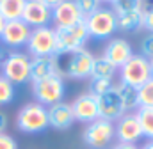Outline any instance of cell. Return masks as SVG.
I'll return each instance as SVG.
<instances>
[{"instance_id":"obj_23","label":"cell","mask_w":153,"mask_h":149,"mask_svg":"<svg viewBox=\"0 0 153 149\" xmlns=\"http://www.w3.org/2000/svg\"><path fill=\"white\" fill-rule=\"evenodd\" d=\"M135 117L141 124L143 137L153 140V107H139Z\"/></svg>"},{"instance_id":"obj_25","label":"cell","mask_w":153,"mask_h":149,"mask_svg":"<svg viewBox=\"0 0 153 149\" xmlns=\"http://www.w3.org/2000/svg\"><path fill=\"white\" fill-rule=\"evenodd\" d=\"M16 96L14 91V83H11L5 76L0 74V107L2 105H9Z\"/></svg>"},{"instance_id":"obj_12","label":"cell","mask_w":153,"mask_h":149,"mask_svg":"<svg viewBox=\"0 0 153 149\" xmlns=\"http://www.w3.org/2000/svg\"><path fill=\"white\" fill-rule=\"evenodd\" d=\"M22 20L32 29L48 27V23L52 21V9L39 0H27Z\"/></svg>"},{"instance_id":"obj_30","label":"cell","mask_w":153,"mask_h":149,"mask_svg":"<svg viewBox=\"0 0 153 149\" xmlns=\"http://www.w3.org/2000/svg\"><path fill=\"white\" fill-rule=\"evenodd\" d=\"M0 149H18V144L11 135L0 133Z\"/></svg>"},{"instance_id":"obj_33","label":"cell","mask_w":153,"mask_h":149,"mask_svg":"<svg viewBox=\"0 0 153 149\" xmlns=\"http://www.w3.org/2000/svg\"><path fill=\"white\" fill-rule=\"evenodd\" d=\"M5 128H7V117L5 114L0 112V133H5Z\"/></svg>"},{"instance_id":"obj_16","label":"cell","mask_w":153,"mask_h":149,"mask_svg":"<svg viewBox=\"0 0 153 149\" xmlns=\"http://www.w3.org/2000/svg\"><path fill=\"white\" fill-rule=\"evenodd\" d=\"M134 52H132V46L126 39L123 37H114L107 43L105 50H103V57L112 62L116 68H121L123 64H126L130 59H132Z\"/></svg>"},{"instance_id":"obj_10","label":"cell","mask_w":153,"mask_h":149,"mask_svg":"<svg viewBox=\"0 0 153 149\" xmlns=\"http://www.w3.org/2000/svg\"><path fill=\"white\" fill-rule=\"evenodd\" d=\"M32 29L23 21V20H13V21H5V27L2 30V43L13 50H18L22 46H27V41L30 37Z\"/></svg>"},{"instance_id":"obj_19","label":"cell","mask_w":153,"mask_h":149,"mask_svg":"<svg viewBox=\"0 0 153 149\" xmlns=\"http://www.w3.org/2000/svg\"><path fill=\"white\" fill-rule=\"evenodd\" d=\"M116 16H117V29L123 32H135L143 27V9L121 13Z\"/></svg>"},{"instance_id":"obj_28","label":"cell","mask_w":153,"mask_h":149,"mask_svg":"<svg viewBox=\"0 0 153 149\" xmlns=\"http://www.w3.org/2000/svg\"><path fill=\"white\" fill-rule=\"evenodd\" d=\"M75 4L84 18H87L89 14H93L96 9H100V0H75Z\"/></svg>"},{"instance_id":"obj_7","label":"cell","mask_w":153,"mask_h":149,"mask_svg":"<svg viewBox=\"0 0 153 149\" xmlns=\"http://www.w3.org/2000/svg\"><path fill=\"white\" fill-rule=\"evenodd\" d=\"M116 137V128L111 121L105 119H96L89 122L82 133L84 142L93 149H105L111 146L112 139Z\"/></svg>"},{"instance_id":"obj_1","label":"cell","mask_w":153,"mask_h":149,"mask_svg":"<svg viewBox=\"0 0 153 149\" xmlns=\"http://www.w3.org/2000/svg\"><path fill=\"white\" fill-rule=\"evenodd\" d=\"M55 73L62 78H89L94 64V55L87 52L85 48H80L76 52H62L55 53Z\"/></svg>"},{"instance_id":"obj_40","label":"cell","mask_w":153,"mask_h":149,"mask_svg":"<svg viewBox=\"0 0 153 149\" xmlns=\"http://www.w3.org/2000/svg\"><path fill=\"white\" fill-rule=\"evenodd\" d=\"M100 2H105V4H112V0H100Z\"/></svg>"},{"instance_id":"obj_14","label":"cell","mask_w":153,"mask_h":149,"mask_svg":"<svg viewBox=\"0 0 153 149\" xmlns=\"http://www.w3.org/2000/svg\"><path fill=\"white\" fill-rule=\"evenodd\" d=\"M114 128L117 140L125 144H135L143 137V130H141V124L135 114H125L121 119H117V124Z\"/></svg>"},{"instance_id":"obj_34","label":"cell","mask_w":153,"mask_h":149,"mask_svg":"<svg viewBox=\"0 0 153 149\" xmlns=\"http://www.w3.org/2000/svg\"><path fill=\"white\" fill-rule=\"evenodd\" d=\"M39 2H43V4H45V5H48V7H50V9H53V7H55V5H57V4H61V2H62V0H39Z\"/></svg>"},{"instance_id":"obj_36","label":"cell","mask_w":153,"mask_h":149,"mask_svg":"<svg viewBox=\"0 0 153 149\" xmlns=\"http://www.w3.org/2000/svg\"><path fill=\"white\" fill-rule=\"evenodd\" d=\"M4 27H5V20H4V16L0 14V36H2V30H4Z\"/></svg>"},{"instance_id":"obj_20","label":"cell","mask_w":153,"mask_h":149,"mask_svg":"<svg viewBox=\"0 0 153 149\" xmlns=\"http://www.w3.org/2000/svg\"><path fill=\"white\" fill-rule=\"evenodd\" d=\"M27 0H0V14L5 21L22 20Z\"/></svg>"},{"instance_id":"obj_24","label":"cell","mask_w":153,"mask_h":149,"mask_svg":"<svg viewBox=\"0 0 153 149\" xmlns=\"http://www.w3.org/2000/svg\"><path fill=\"white\" fill-rule=\"evenodd\" d=\"M111 89H114L112 80H107V78H91V82H89V94H93L94 98H100L102 94L109 92Z\"/></svg>"},{"instance_id":"obj_8","label":"cell","mask_w":153,"mask_h":149,"mask_svg":"<svg viewBox=\"0 0 153 149\" xmlns=\"http://www.w3.org/2000/svg\"><path fill=\"white\" fill-rule=\"evenodd\" d=\"M121 71V83L126 85H134V87H141L144 82H148L152 78V68H150V59H146L144 55H132V59L123 64L119 68Z\"/></svg>"},{"instance_id":"obj_6","label":"cell","mask_w":153,"mask_h":149,"mask_svg":"<svg viewBox=\"0 0 153 149\" xmlns=\"http://www.w3.org/2000/svg\"><path fill=\"white\" fill-rule=\"evenodd\" d=\"M85 27L89 37H96V39H105L111 37L117 30V16L112 9H96L93 14H89L87 18H84Z\"/></svg>"},{"instance_id":"obj_17","label":"cell","mask_w":153,"mask_h":149,"mask_svg":"<svg viewBox=\"0 0 153 149\" xmlns=\"http://www.w3.org/2000/svg\"><path fill=\"white\" fill-rule=\"evenodd\" d=\"M75 122V115L70 103H55L48 107V124L55 130H68Z\"/></svg>"},{"instance_id":"obj_13","label":"cell","mask_w":153,"mask_h":149,"mask_svg":"<svg viewBox=\"0 0 153 149\" xmlns=\"http://www.w3.org/2000/svg\"><path fill=\"white\" fill-rule=\"evenodd\" d=\"M71 110L75 115V121L80 122H93L96 119H100V110H98V98H94L93 94L85 92L75 98V101L71 103Z\"/></svg>"},{"instance_id":"obj_2","label":"cell","mask_w":153,"mask_h":149,"mask_svg":"<svg viewBox=\"0 0 153 149\" xmlns=\"http://www.w3.org/2000/svg\"><path fill=\"white\" fill-rule=\"evenodd\" d=\"M16 126L23 133H41L48 124V108L39 105L38 101L23 105L16 115Z\"/></svg>"},{"instance_id":"obj_21","label":"cell","mask_w":153,"mask_h":149,"mask_svg":"<svg viewBox=\"0 0 153 149\" xmlns=\"http://www.w3.org/2000/svg\"><path fill=\"white\" fill-rule=\"evenodd\" d=\"M116 91L119 92L123 105L126 110L130 108H139V89L134 85H126V83H119L116 85Z\"/></svg>"},{"instance_id":"obj_39","label":"cell","mask_w":153,"mask_h":149,"mask_svg":"<svg viewBox=\"0 0 153 149\" xmlns=\"http://www.w3.org/2000/svg\"><path fill=\"white\" fill-rule=\"evenodd\" d=\"M150 68H152V76H153V59H150Z\"/></svg>"},{"instance_id":"obj_5","label":"cell","mask_w":153,"mask_h":149,"mask_svg":"<svg viewBox=\"0 0 153 149\" xmlns=\"http://www.w3.org/2000/svg\"><path fill=\"white\" fill-rule=\"evenodd\" d=\"M30 57L23 52H9L2 64H0V69H2V76H5L11 83H25L27 80H30Z\"/></svg>"},{"instance_id":"obj_32","label":"cell","mask_w":153,"mask_h":149,"mask_svg":"<svg viewBox=\"0 0 153 149\" xmlns=\"http://www.w3.org/2000/svg\"><path fill=\"white\" fill-rule=\"evenodd\" d=\"M112 149H141V148H137L135 144H125V142H119V144H116Z\"/></svg>"},{"instance_id":"obj_3","label":"cell","mask_w":153,"mask_h":149,"mask_svg":"<svg viewBox=\"0 0 153 149\" xmlns=\"http://www.w3.org/2000/svg\"><path fill=\"white\" fill-rule=\"evenodd\" d=\"M32 92L39 105L43 107H52L55 103H61L64 94H66V83L64 78L59 74H52L48 78H43L39 82L32 83Z\"/></svg>"},{"instance_id":"obj_26","label":"cell","mask_w":153,"mask_h":149,"mask_svg":"<svg viewBox=\"0 0 153 149\" xmlns=\"http://www.w3.org/2000/svg\"><path fill=\"white\" fill-rule=\"evenodd\" d=\"M139 107H153V76L139 87Z\"/></svg>"},{"instance_id":"obj_15","label":"cell","mask_w":153,"mask_h":149,"mask_svg":"<svg viewBox=\"0 0 153 149\" xmlns=\"http://www.w3.org/2000/svg\"><path fill=\"white\" fill-rule=\"evenodd\" d=\"M84 16L78 11L75 0H62L61 4H57L52 9V21L55 23V27H68V25H75L78 21H82Z\"/></svg>"},{"instance_id":"obj_4","label":"cell","mask_w":153,"mask_h":149,"mask_svg":"<svg viewBox=\"0 0 153 149\" xmlns=\"http://www.w3.org/2000/svg\"><path fill=\"white\" fill-rule=\"evenodd\" d=\"M89 39V32L85 27V21H78L75 25L68 27H55V46L57 53L62 52H76L84 48L85 41Z\"/></svg>"},{"instance_id":"obj_29","label":"cell","mask_w":153,"mask_h":149,"mask_svg":"<svg viewBox=\"0 0 153 149\" xmlns=\"http://www.w3.org/2000/svg\"><path fill=\"white\" fill-rule=\"evenodd\" d=\"M141 50H143V55L146 59H153V34L146 36L141 43Z\"/></svg>"},{"instance_id":"obj_38","label":"cell","mask_w":153,"mask_h":149,"mask_svg":"<svg viewBox=\"0 0 153 149\" xmlns=\"http://www.w3.org/2000/svg\"><path fill=\"white\" fill-rule=\"evenodd\" d=\"M2 60H4V50H2V46H0V64H2Z\"/></svg>"},{"instance_id":"obj_27","label":"cell","mask_w":153,"mask_h":149,"mask_svg":"<svg viewBox=\"0 0 153 149\" xmlns=\"http://www.w3.org/2000/svg\"><path fill=\"white\" fill-rule=\"evenodd\" d=\"M143 9V0H112V11L116 14Z\"/></svg>"},{"instance_id":"obj_11","label":"cell","mask_w":153,"mask_h":149,"mask_svg":"<svg viewBox=\"0 0 153 149\" xmlns=\"http://www.w3.org/2000/svg\"><path fill=\"white\" fill-rule=\"evenodd\" d=\"M98 110H100V119H105V121H117L125 115V105H123V100L119 96V92L114 89H111L109 92L102 94L98 98Z\"/></svg>"},{"instance_id":"obj_37","label":"cell","mask_w":153,"mask_h":149,"mask_svg":"<svg viewBox=\"0 0 153 149\" xmlns=\"http://www.w3.org/2000/svg\"><path fill=\"white\" fill-rule=\"evenodd\" d=\"M143 149H153V140H152V142H148V144H146Z\"/></svg>"},{"instance_id":"obj_22","label":"cell","mask_w":153,"mask_h":149,"mask_svg":"<svg viewBox=\"0 0 153 149\" xmlns=\"http://www.w3.org/2000/svg\"><path fill=\"white\" fill-rule=\"evenodd\" d=\"M116 71H117V68L112 62H109L105 57H94L91 78H107V80H112Z\"/></svg>"},{"instance_id":"obj_9","label":"cell","mask_w":153,"mask_h":149,"mask_svg":"<svg viewBox=\"0 0 153 149\" xmlns=\"http://www.w3.org/2000/svg\"><path fill=\"white\" fill-rule=\"evenodd\" d=\"M27 52L32 57H52L57 53L55 46V29L52 27H38L32 29L27 41Z\"/></svg>"},{"instance_id":"obj_18","label":"cell","mask_w":153,"mask_h":149,"mask_svg":"<svg viewBox=\"0 0 153 149\" xmlns=\"http://www.w3.org/2000/svg\"><path fill=\"white\" fill-rule=\"evenodd\" d=\"M55 73V59L52 57H32L30 60V80L32 83L43 78H48Z\"/></svg>"},{"instance_id":"obj_31","label":"cell","mask_w":153,"mask_h":149,"mask_svg":"<svg viewBox=\"0 0 153 149\" xmlns=\"http://www.w3.org/2000/svg\"><path fill=\"white\" fill-rule=\"evenodd\" d=\"M143 27L153 34V11H143Z\"/></svg>"},{"instance_id":"obj_35","label":"cell","mask_w":153,"mask_h":149,"mask_svg":"<svg viewBox=\"0 0 153 149\" xmlns=\"http://www.w3.org/2000/svg\"><path fill=\"white\" fill-rule=\"evenodd\" d=\"M143 11H153V0H143Z\"/></svg>"}]
</instances>
